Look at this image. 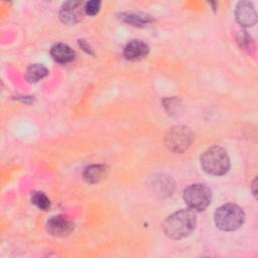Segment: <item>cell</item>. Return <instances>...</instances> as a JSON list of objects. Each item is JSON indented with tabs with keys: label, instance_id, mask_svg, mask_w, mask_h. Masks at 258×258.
Returning <instances> with one entry per match:
<instances>
[{
	"label": "cell",
	"instance_id": "cell-11",
	"mask_svg": "<svg viewBox=\"0 0 258 258\" xmlns=\"http://www.w3.org/2000/svg\"><path fill=\"white\" fill-rule=\"evenodd\" d=\"M107 172V166L103 164H93L84 170L83 177L89 183H97L106 177Z\"/></svg>",
	"mask_w": 258,
	"mask_h": 258
},
{
	"label": "cell",
	"instance_id": "cell-10",
	"mask_svg": "<svg viewBox=\"0 0 258 258\" xmlns=\"http://www.w3.org/2000/svg\"><path fill=\"white\" fill-rule=\"evenodd\" d=\"M50 54L56 62L61 64L71 62L75 57L74 50L64 43L54 44L50 49Z\"/></svg>",
	"mask_w": 258,
	"mask_h": 258
},
{
	"label": "cell",
	"instance_id": "cell-14",
	"mask_svg": "<svg viewBox=\"0 0 258 258\" xmlns=\"http://www.w3.org/2000/svg\"><path fill=\"white\" fill-rule=\"evenodd\" d=\"M31 202L39 209L46 211L50 207V201L49 199L43 194V192H33L31 196Z\"/></svg>",
	"mask_w": 258,
	"mask_h": 258
},
{
	"label": "cell",
	"instance_id": "cell-13",
	"mask_svg": "<svg viewBox=\"0 0 258 258\" xmlns=\"http://www.w3.org/2000/svg\"><path fill=\"white\" fill-rule=\"evenodd\" d=\"M47 74H48V70L44 66L34 63L27 68L25 72V78L30 83H36L42 78H44Z\"/></svg>",
	"mask_w": 258,
	"mask_h": 258
},
{
	"label": "cell",
	"instance_id": "cell-5",
	"mask_svg": "<svg viewBox=\"0 0 258 258\" xmlns=\"http://www.w3.org/2000/svg\"><path fill=\"white\" fill-rule=\"evenodd\" d=\"M183 199L190 210L204 211L211 203L212 194L208 186L196 183L185 188Z\"/></svg>",
	"mask_w": 258,
	"mask_h": 258
},
{
	"label": "cell",
	"instance_id": "cell-15",
	"mask_svg": "<svg viewBox=\"0 0 258 258\" xmlns=\"http://www.w3.org/2000/svg\"><path fill=\"white\" fill-rule=\"evenodd\" d=\"M101 6V2L97 1V0H92V1H88L85 6H84V11L86 14L88 15H95L99 12Z\"/></svg>",
	"mask_w": 258,
	"mask_h": 258
},
{
	"label": "cell",
	"instance_id": "cell-3",
	"mask_svg": "<svg viewBox=\"0 0 258 258\" xmlns=\"http://www.w3.org/2000/svg\"><path fill=\"white\" fill-rule=\"evenodd\" d=\"M243 210L235 204H225L215 212L216 226L223 231H234L240 228L244 222Z\"/></svg>",
	"mask_w": 258,
	"mask_h": 258
},
{
	"label": "cell",
	"instance_id": "cell-12",
	"mask_svg": "<svg viewBox=\"0 0 258 258\" xmlns=\"http://www.w3.org/2000/svg\"><path fill=\"white\" fill-rule=\"evenodd\" d=\"M123 21L134 25V26H144L153 21L150 15L141 12H127L121 15Z\"/></svg>",
	"mask_w": 258,
	"mask_h": 258
},
{
	"label": "cell",
	"instance_id": "cell-7",
	"mask_svg": "<svg viewBox=\"0 0 258 258\" xmlns=\"http://www.w3.org/2000/svg\"><path fill=\"white\" fill-rule=\"evenodd\" d=\"M84 7L79 1H67L61 6L59 17L63 23L76 24L83 18Z\"/></svg>",
	"mask_w": 258,
	"mask_h": 258
},
{
	"label": "cell",
	"instance_id": "cell-4",
	"mask_svg": "<svg viewBox=\"0 0 258 258\" xmlns=\"http://www.w3.org/2000/svg\"><path fill=\"white\" fill-rule=\"evenodd\" d=\"M194 140V133L185 126H175L170 128L164 138L165 145L173 152L181 153L185 151Z\"/></svg>",
	"mask_w": 258,
	"mask_h": 258
},
{
	"label": "cell",
	"instance_id": "cell-9",
	"mask_svg": "<svg viewBox=\"0 0 258 258\" xmlns=\"http://www.w3.org/2000/svg\"><path fill=\"white\" fill-rule=\"evenodd\" d=\"M148 45L140 40H132L124 48V56L132 61L140 60L148 54Z\"/></svg>",
	"mask_w": 258,
	"mask_h": 258
},
{
	"label": "cell",
	"instance_id": "cell-1",
	"mask_svg": "<svg viewBox=\"0 0 258 258\" xmlns=\"http://www.w3.org/2000/svg\"><path fill=\"white\" fill-rule=\"evenodd\" d=\"M196 227V215L191 210L182 209L170 215L163 224L167 237L178 240L187 237Z\"/></svg>",
	"mask_w": 258,
	"mask_h": 258
},
{
	"label": "cell",
	"instance_id": "cell-2",
	"mask_svg": "<svg viewBox=\"0 0 258 258\" xmlns=\"http://www.w3.org/2000/svg\"><path fill=\"white\" fill-rule=\"evenodd\" d=\"M201 165L209 174L223 175L230 168V159L224 148L213 146L201 156Z\"/></svg>",
	"mask_w": 258,
	"mask_h": 258
},
{
	"label": "cell",
	"instance_id": "cell-6",
	"mask_svg": "<svg viewBox=\"0 0 258 258\" xmlns=\"http://www.w3.org/2000/svg\"><path fill=\"white\" fill-rule=\"evenodd\" d=\"M46 229L49 234L56 237L68 236L74 230V223L66 216L58 215L51 217L46 223Z\"/></svg>",
	"mask_w": 258,
	"mask_h": 258
},
{
	"label": "cell",
	"instance_id": "cell-8",
	"mask_svg": "<svg viewBox=\"0 0 258 258\" xmlns=\"http://www.w3.org/2000/svg\"><path fill=\"white\" fill-rule=\"evenodd\" d=\"M236 18L242 26H253L257 21V13L253 4L249 1L239 2L236 7Z\"/></svg>",
	"mask_w": 258,
	"mask_h": 258
}]
</instances>
